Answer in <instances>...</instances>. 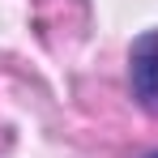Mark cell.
Wrapping results in <instances>:
<instances>
[{
	"mask_svg": "<svg viewBox=\"0 0 158 158\" xmlns=\"http://www.w3.org/2000/svg\"><path fill=\"white\" fill-rule=\"evenodd\" d=\"M145 158H158V150H154V154H145Z\"/></svg>",
	"mask_w": 158,
	"mask_h": 158,
	"instance_id": "obj_2",
	"label": "cell"
},
{
	"mask_svg": "<svg viewBox=\"0 0 158 158\" xmlns=\"http://www.w3.org/2000/svg\"><path fill=\"white\" fill-rule=\"evenodd\" d=\"M128 81H132L137 103L158 115V26L145 30L141 39H132V47H128Z\"/></svg>",
	"mask_w": 158,
	"mask_h": 158,
	"instance_id": "obj_1",
	"label": "cell"
}]
</instances>
